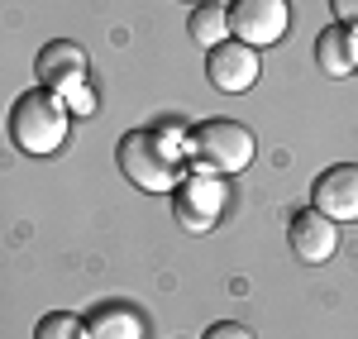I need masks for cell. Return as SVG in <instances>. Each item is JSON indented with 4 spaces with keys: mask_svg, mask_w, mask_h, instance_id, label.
<instances>
[{
    "mask_svg": "<svg viewBox=\"0 0 358 339\" xmlns=\"http://www.w3.org/2000/svg\"><path fill=\"white\" fill-rule=\"evenodd\" d=\"M258 72H263L258 48H248L239 38H224L220 48H210V57H206V77L224 96H244L248 86H258Z\"/></svg>",
    "mask_w": 358,
    "mask_h": 339,
    "instance_id": "5",
    "label": "cell"
},
{
    "mask_svg": "<svg viewBox=\"0 0 358 339\" xmlns=\"http://www.w3.org/2000/svg\"><path fill=\"white\" fill-rule=\"evenodd\" d=\"M148 320L129 306V301H106L86 315V339H143Z\"/></svg>",
    "mask_w": 358,
    "mask_h": 339,
    "instance_id": "11",
    "label": "cell"
},
{
    "mask_svg": "<svg viewBox=\"0 0 358 339\" xmlns=\"http://www.w3.org/2000/svg\"><path fill=\"white\" fill-rule=\"evenodd\" d=\"M315 67L325 77H349L358 72V29H344V24H325L320 38H315Z\"/></svg>",
    "mask_w": 358,
    "mask_h": 339,
    "instance_id": "10",
    "label": "cell"
},
{
    "mask_svg": "<svg viewBox=\"0 0 358 339\" xmlns=\"http://www.w3.org/2000/svg\"><path fill=\"white\" fill-rule=\"evenodd\" d=\"M206 339H253V330L239 325V320H215V325L206 330Z\"/></svg>",
    "mask_w": 358,
    "mask_h": 339,
    "instance_id": "15",
    "label": "cell"
},
{
    "mask_svg": "<svg viewBox=\"0 0 358 339\" xmlns=\"http://www.w3.org/2000/svg\"><path fill=\"white\" fill-rule=\"evenodd\" d=\"M115 163L124 172V182L138 187V192H153V196L177 192L192 177V134L172 129V124L129 129L115 148Z\"/></svg>",
    "mask_w": 358,
    "mask_h": 339,
    "instance_id": "1",
    "label": "cell"
},
{
    "mask_svg": "<svg viewBox=\"0 0 358 339\" xmlns=\"http://www.w3.org/2000/svg\"><path fill=\"white\" fill-rule=\"evenodd\" d=\"M192 5H201V0H192Z\"/></svg>",
    "mask_w": 358,
    "mask_h": 339,
    "instance_id": "17",
    "label": "cell"
},
{
    "mask_svg": "<svg viewBox=\"0 0 358 339\" xmlns=\"http://www.w3.org/2000/svg\"><path fill=\"white\" fill-rule=\"evenodd\" d=\"M5 129H10V143L20 153H29V158H53L57 148L67 143V134H72V115H67L57 91H43L38 86V91H24L10 106Z\"/></svg>",
    "mask_w": 358,
    "mask_h": 339,
    "instance_id": "2",
    "label": "cell"
},
{
    "mask_svg": "<svg viewBox=\"0 0 358 339\" xmlns=\"http://www.w3.org/2000/svg\"><path fill=\"white\" fill-rule=\"evenodd\" d=\"M287 239L301 263H330L334 249H339V225L320 210H301L292 225H287Z\"/></svg>",
    "mask_w": 358,
    "mask_h": 339,
    "instance_id": "9",
    "label": "cell"
},
{
    "mask_svg": "<svg viewBox=\"0 0 358 339\" xmlns=\"http://www.w3.org/2000/svg\"><path fill=\"white\" fill-rule=\"evenodd\" d=\"M192 43H201L206 53L210 48H220L224 38H229V15H224V5H215V0H201L192 10Z\"/></svg>",
    "mask_w": 358,
    "mask_h": 339,
    "instance_id": "12",
    "label": "cell"
},
{
    "mask_svg": "<svg viewBox=\"0 0 358 339\" xmlns=\"http://www.w3.org/2000/svg\"><path fill=\"white\" fill-rule=\"evenodd\" d=\"M330 15H334V24L358 29V0H330Z\"/></svg>",
    "mask_w": 358,
    "mask_h": 339,
    "instance_id": "16",
    "label": "cell"
},
{
    "mask_svg": "<svg viewBox=\"0 0 358 339\" xmlns=\"http://www.w3.org/2000/svg\"><path fill=\"white\" fill-rule=\"evenodd\" d=\"M224 15H229V34L248 48H273L292 29V5L287 0H229Z\"/></svg>",
    "mask_w": 358,
    "mask_h": 339,
    "instance_id": "4",
    "label": "cell"
},
{
    "mask_svg": "<svg viewBox=\"0 0 358 339\" xmlns=\"http://www.w3.org/2000/svg\"><path fill=\"white\" fill-rule=\"evenodd\" d=\"M253 153H258V139L239 120H206L192 129V172H210L229 182L253 163Z\"/></svg>",
    "mask_w": 358,
    "mask_h": 339,
    "instance_id": "3",
    "label": "cell"
},
{
    "mask_svg": "<svg viewBox=\"0 0 358 339\" xmlns=\"http://www.w3.org/2000/svg\"><path fill=\"white\" fill-rule=\"evenodd\" d=\"M34 339H86V320H77V315H67V311H53L38 320Z\"/></svg>",
    "mask_w": 358,
    "mask_h": 339,
    "instance_id": "13",
    "label": "cell"
},
{
    "mask_svg": "<svg viewBox=\"0 0 358 339\" xmlns=\"http://www.w3.org/2000/svg\"><path fill=\"white\" fill-rule=\"evenodd\" d=\"M220 205H224V177L192 172L177 187V225H187L192 234H206V229L220 220Z\"/></svg>",
    "mask_w": 358,
    "mask_h": 339,
    "instance_id": "7",
    "label": "cell"
},
{
    "mask_svg": "<svg viewBox=\"0 0 358 339\" xmlns=\"http://www.w3.org/2000/svg\"><path fill=\"white\" fill-rule=\"evenodd\" d=\"M86 48L82 43H72V38H53V43H43L38 57H34V72H38V86L43 91H72V86L86 82Z\"/></svg>",
    "mask_w": 358,
    "mask_h": 339,
    "instance_id": "8",
    "label": "cell"
},
{
    "mask_svg": "<svg viewBox=\"0 0 358 339\" xmlns=\"http://www.w3.org/2000/svg\"><path fill=\"white\" fill-rule=\"evenodd\" d=\"M62 106H67V115H96V91L91 86H72V91H62Z\"/></svg>",
    "mask_w": 358,
    "mask_h": 339,
    "instance_id": "14",
    "label": "cell"
},
{
    "mask_svg": "<svg viewBox=\"0 0 358 339\" xmlns=\"http://www.w3.org/2000/svg\"><path fill=\"white\" fill-rule=\"evenodd\" d=\"M310 210L330 215L334 225L358 220V163H334L310 187Z\"/></svg>",
    "mask_w": 358,
    "mask_h": 339,
    "instance_id": "6",
    "label": "cell"
}]
</instances>
